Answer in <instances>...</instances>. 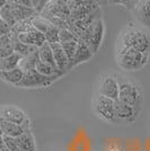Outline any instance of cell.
<instances>
[{
    "label": "cell",
    "instance_id": "obj_5",
    "mask_svg": "<svg viewBox=\"0 0 150 151\" xmlns=\"http://www.w3.org/2000/svg\"><path fill=\"white\" fill-rule=\"evenodd\" d=\"M93 109L97 117L103 120L110 124H115L120 125V122L115 116V111H114V101L111 98L104 97L102 95H98L95 97L94 103H93Z\"/></svg>",
    "mask_w": 150,
    "mask_h": 151
},
{
    "label": "cell",
    "instance_id": "obj_25",
    "mask_svg": "<svg viewBox=\"0 0 150 151\" xmlns=\"http://www.w3.org/2000/svg\"><path fill=\"white\" fill-rule=\"evenodd\" d=\"M31 28H33V25H32V20L30 19H25V20H20V22H17L15 25L12 27V33L14 35H19L22 33H25V32H28Z\"/></svg>",
    "mask_w": 150,
    "mask_h": 151
},
{
    "label": "cell",
    "instance_id": "obj_7",
    "mask_svg": "<svg viewBox=\"0 0 150 151\" xmlns=\"http://www.w3.org/2000/svg\"><path fill=\"white\" fill-rule=\"evenodd\" d=\"M32 25L34 28H36L38 32H41L45 36V41L48 43H59V28L51 23L49 19L44 18L41 15H34L31 18Z\"/></svg>",
    "mask_w": 150,
    "mask_h": 151
},
{
    "label": "cell",
    "instance_id": "obj_14",
    "mask_svg": "<svg viewBox=\"0 0 150 151\" xmlns=\"http://www.w3.org/2000/svg\"><path fill=\"white\" fill-rule=\"evenodd\" d=\"M51 49L53 52V58H54V62H56L58 69L60 70L62 73H67L69 70H71L70 67V61H69L67 54L64 53L62 46L60 43H51Z\"/></svg>",
    "mask_w": 150,
    "mask_h": 151
},
{
    "label": "cell",
    "instance_id": "obj_27",
    "mask_svg": "<svg viewBox=\"0 0 150 151\" xmlns=\"http://www.w3.org/2000/svg\"><path fill=\"white\" fill-rule=\"evenodd\" d=\"M71 41H78V38L74 35V33L69 28H63L59 31V43H67Z\"/></svg>",
    "mask_w": 150,
    "mask_h": 151
},
{
    "label": "cell",
    "instance_id": "obj_33",
    "mask_svg": "<svg viewBox=\"0 0 150 151\" xmlns=\"http://www.w3.org/2000/svg\"><path fill=\"white\" fill-rule=\"evenodd\" d=\"M95 1H97L98 2V5H105V4H107V0H95Z\"/></svg>",
    "mask_w": 150,
    "mask_h": 151
},
{
    "label": "cell",
    "instance_id": "obj_17",
    "mask_svg": "<svg viewBox=\"0 0 150 151\" xmlns=\"http://www.w3.org/2000/svg\"><path fill=\"white\" fill-rule=\"evenodd\" d=\"M19 148L23 151H36L35 139L32 132V127H27L19 137L16 138Z\"/></svg>",
    "mask_w": 150,
    "mask_h": 151
},
{
    "label": "cell",
    "instance_id": "obj_22",
    "mask_svg": "<svg viewBox=\"0 0 150 151\" xmlns=\"http://www.w3.org/2000/svg\"><path fill=\"white\" fill-rule=\"evenodd\" d=\"M38 58L41 61L50 64L52 67H54L58 69L56 62H54V58H53V52H52V49H51L50 43L45 42L42 46L38 47Z\"/></svg>",
    "mask_w": 150,
    "mask_h": 151
},
{
    "label": "cell",
    "instance_id": "obj_23",
    "mask_svg": "<svg viewBox=\"0 0 150 151\" xmlns=\"http://www.w3.org/2000/svg\"><path fill=\"white\" fill-rule=\"evenodd\" d=\"M40 60L38 58V50L34 53H32L27 57H24L22 59V61L19 63V68L23 70L24 72L25 71H28V70H33L35 69V65H36V62Z\"/></svg>",
    "mask_w": 150,
    "mask_h": 151
},
{
    "label": "cell",
    "instance_id": "obj_19",
    "mask_svg": "<svg viewBox=\"0 0 150 151\" xmlns=\"http://www.w3.org/2000/svg\"><path fill=\"white\" fill-rule=\"evenodd\" d=\"M23 77H24V71L19 67L13 70H8V71H0V79L14 86H17L23 79Z\"/></svg>",
    "mask_w": 150,
    "mask_h": 151
},
{
    "label": "cell",
    "instance_id": "obj_6",
    "mask_svg": "<svg viewBox=\"0 0 150 151\" xmlns=\"http://www.w3.org/2000/svg\"><path fill=\"white\" fill-rule=\"evenodd\" d=\"M58 80V78L46 77L38 73L35 69L28 70L24 72V77L20 80L16 87L19 88H42V87H49L53 82Z\"/></svg>",
    "mask_w": 150,
    "mask_h": 151
},
{
    "label": "cell",
    "instance_id": "obj_13",
    "mask_svg": "<svg viewBox=\"0 0 150 151\" xmlns=\"http://www.w3.org/2000/svg\"><path fill=\"white\" fill-rule=\"evenodd\" d=\"M0 127H1L2 135L17 138L25 131L27 127H31V121L27 119L23 124H15V123L8 122V121L0 120Z\"/></svg>",
    "mask_w": 150,
    "mask_h": 151
},
{
    "label": "cell",
    "instance_id": "obj_10",
    "mask_svg": "<svg viewBox=\"0 0 150 151\" xmlns=\"http://www.w3.org/2000/svg\"><path fill=\"white\" fill-rule=\"evenodd\" d=\"M114 111L120 124H131L133 122H136L139 114L141 113L137 111L134 107L130 106L119 99L114 101Z\"/></svg>",
    "mask_w": 150,
    "mask_h": 151
},
{
    "label": "cell",
    "instance_id": "obj_36",
    "mask_svg": "<svg viewBox=\"0 0 150 151\" xmlns=\"http://www.w3.org/2000/svg\"><path fill=\"white\" fill-rule=\"evenodd\" d=\"M49 1H51V0H44V5H46Z\"/></svg>",
    "mask_w": 150,
    "mask_h": 151
},
{
    "label": "cell",
    "instance_id": "obj_4",
    "mask_svg": "<svg viewBox=\"0 0 150 151\" xmlns=\"http://www.w3.org/2000/svg\"><path fill=\"white\" fill-rule=\"evenodd\" d=\"M104 33H105V26L103 19L97 18L92 25L88 27L86 31L81 33L78 41H81L89 47L93 54H96L100 50V45L103 43L104 38Z\"/></svg>",
    "mask_w": 150,
    "mask_h": 151
},
{
    "label": "cell",
    "instance_id": "obj_26",
    "mask_svg": "<svg viewBox=\"0 0 150 151\" xmlns=\"http://www.w3.org/2000/svg\"><path fill=\"white\" fill-rule=\"evenodd\" d=\"M62 46L64 53L67 54L69 61L72 60V58L75 57L76 52L78 50V41H71V42H67V43H60Z\"/></svg>",
    "mask_w": 150,
    "mask_h": 151
},
{
    "label": "cell",
    "instance_id": "obj_29",
    "mask_svg": "<svg viewBox=\"0 0 150 151\" xmlns=\"http://www.w3.org/2000/svg\"><path fill=\"white\" fill-rule=\"evenodd\" d=\"M10 32H12V27L8 25L5 20H2L0 18V37L8 35Z\"/></svg>",
    "mask_w": 150,
    "mask_h": 151
},
{
    "label": "cell",
    "instance_id": "obj_1",
    "mask_svg": "<svg viewBox=\"0 0 150 151\" xmlns=\"http://www.w3.org/2000/svg\"><path fill=\"white\" fill-rule=\"evenodd\" d=\"M115 47H131L149 55L150 32L144 27L130 24L120 33Z\"/></svg>",
    "mask_w": 150,
    "mask_h": 151
},
{
    "label": "cell",
    "instance_id": "obj_15",
    "mask_svg": "<svg viewBox=\"0 0 150 151\" xmlns=\"http://www.w3.org/2000/svg\"><path fill=\"white\" fill-rule=\"evenodd\" d=\"M17 40H18L19 42H22V43L33 45V46H36V47L42 46L46 42L44 34H42L41 32H38L34 27L31 28L28 32H25V33H22V34L17 35Z\"/></svg>",
    "mask_w": 150,
    "mask_h": 151
},
{
    "label": "cell",
    "instance_id": "obj_11",
    "mask_svg": "<svg viewBox=\"0 0 150 151\" xmlns=\"http://www.w3.org/2000/svg\"><path fill=\"white\" fill-rule=\"evenodd\" d=\"M26 113L19 107L14 105H6L0 107V120H5L15 124H23L27 120Z\"/></svg>",
    "mask_w": 150,
    "mask_h": 151
},
{
    "label": "cell",
    "instance_id": "obj_32",
    "mask_svg": "<svg viewBox=\"0 0 150 151\" xmlns=\"http://www.w3.org/2000/svg\"><path fill=\"white\" fill-rule=\"evenodd\" d=\"M5 147V143H4V138L2 135H0V149H2Z\"/></svg>",
    "mask_w": 150,
    "mask_h": 151
},
{
    "label": "cell",
    "instance_id": "obj_3",
    "mask_svg": "<svg viewBox=\"0 0 150 151\" xmlns=\"http://www.w3.org/2000/svg\"><path fill=\"white\" fill-rule=\"evenodd\" d=\"M115 58L119 67L125 71H139L149 60L148 54L131 47H115Z\"/></svg>",
    "mask_w": 150,
    "mask_h": 151
},
{
    "label": "cell",
    "instance_id": "obj_2",
    "mask_svg": "<svg viewBox=\"0 0 150 151\" xmlns=\"http://www.w3.org/2000/svg\"><path fill=\"white\" fill-rule=\"evenodd\" d=\"M119 82V101L134 107L137 111H142L144 90L142 87L125 76L116 75Z\"/></svg>",
    "mask_w": 150,
    "mask_h": 151
},
{
    "label": "cell",
    "instance_id": "obj_20",
    "mask_svg": "<svg viewBox=\"0 0 150 151\" xmlns=\"http://www.w3.org/2000/svg\"><path fill=\"white\" fill-rule=\"evenodd\" d=\"M35 70L38 71V73L43 76H46V77H52V78H60L62 77L64 73H62L59 69H56L54 67H52L48 63L43 62L41 60H38L36 62V65H35Z\"/></svg>",
    "mask_w": 150,
    "mask_h": 151
},
{
    "label": "cell",
    "instance_id": "obj_24",
    "mask_svg": "<svg viewBox=\"0 0 150 151\" xmlns=\"http://www.w3.org/2000/svg\"><path fill=\"white\" fill-rule=\"evenodd\" d=\"M0 18L2 19V20H5L10 27H13V26L16 24V19L14 17L12 8H10V5H9L8 2L0 9Z\"/></svg>",
    "mask_w": 150,
    "mask_h": 151
},
{
    "label": "cell",
    "instance_id": "obj_37",
    "mask_svg": "<svg viewBox=\"0 0 150 151\" xmlns=\"http://www.w3.org/2000/svg\"><path fill=\"white\" fill-rule=\"evenodd\" d=\"M0 135H2V132H1V127H0Z\"/></svg>",
    "mask_w": 150,
    "mask_h": 151
},
{
    "label": "cell",
    "instance_id": "obj_8",
    "mask_svg": "<svg viewBox=\"0 0 150 151\" xmlns=\"http://www.w3.org/2000/svg\"><path fill=\"white\" fill-rule=\"evenodd\" d=\"M68 1L69 0H51L45 5V7L41 10V13L38 15H41L44 18L59 17L68 22L69 16H70Z\"/></svg>",
    "mask_w": 150,
    "mask_h": 151
},
{
    "label": "cell",
    "instance_id": "obj_35",
    "mask_svg": "<svg viewBox=\"0 0 150 151\" xmlns=\"http://www.w3.org/2000/svg\"><path fill=\"white\" fill-rule=\"evenodd\" d=\"M116 0H107V4H115Z\"/></svg>",
    "mask_w": 150,
    "mask_h": 151
},
{
    "label": "cell",
    "instance_id": "obj_21",
    "mask_svg": "<svg viewBox=\"0 0 150 151\" xmlns=\"http://www.w3.org/2000/svg\"><path fill=\"white\" fill-rule=\"evenodd\" d=\"M23 57L14 52L12 55L5 58L4 60L0 61V71H8V70H13L15 68L19 67V63L22 61Z\"/></svg>",
    "mask_w": 150,
    "mask_h": 151
},
{
    "label": "cell",
    "instance_id": "obj_30",
    "mask_svg": "<svg viewBox=\"0 0 150 151\" xmlns=\"http://www.w3.org/2000/svg\"><path fill=\"white\" fill-rule=\"evenodd\" d=\"M8 2L14 4V5H19V6L28 7V8H34L32 0H8Z\"/></svg>",
    "mask_w": 150,
    "mask_h": 151
},
{
    "label": "cell",
    "instance_id": "obj_28",
    "mask_svg": "<svg viewBox=\"0 0 150 151\" xmlns=\"http://www.w3.org/2000/svg\"><path fill=\"white\" fill-rule=\"evenodd\" d=\"M4 138V143L8 150L10 151H23L18 145V142L16 138H12V137H6V135H2Z\"/></svg>",
    "mask_w": 150,
    "mask_h": 151
},
{
    "label": "cell",
    "instance_id": "obj_12",
    "mask_svg": "<svg viewBox=\"0 0 150 151\" xmlns=\"http://www.w3.org/2000/svg\"><path fill=\"white\" fill-rule=\"evenodd\" d=\"M131 12L138 23L144 27H150V0H139Z\"/></svg>",
    "mask_w": 150,
    "mask_h": 151
},
{
    "label": "cell",
    "instance_id": "obj_31",
    "mask_svg": "<svg viewBox=\"0 0 150 151\" xmlns=\"http://www.w3.org/2000/svg\"><path fill=\"white\" fill-rule=\"evenodd\" d=\"M132 0H116L115 4H120V5H124L125 7L129 6V4L131 2Z\"/></svg>",
    "mask_w": 150,
    "mask_h": 151
},
{
    "label": "cell",
    "instance_id": "obj_9",
    "mask_svg": "<svg viewBox=\"0 0 150 151\" xmlns=\"http://www.w3.org/2000/svg\"><path fill=\"white\" fill-rule=\"evenodd\" d=\"M98 93L100 95L111 98L113 101L119 99V82L116 75L105 73L100 77L98 83Z\"/></svg>",
    "mask_w": 150,
    "mask_h": 151
},
{
    "label": "cell",
    "instance_id": "obj_34",
    "mask_svg": "<svg viewBox=\"0 0 150 151\" xmlns=\"http://www.w3.org/2000/svg\"><path fill=\"white\" fill-rule=\"evenodd\" d=\"M7 4V0H0V9Z\"/></svg>",
    "mask_w": 150,
    "mask_h": 151
},
{
    "label": "cell",
    "instance_id": "obj_18",
    "mask_svg": "<svg viewBox=\"0 0 150 151\" xmlns=\"http://www.w3.org/2000/svg\"><path fill=\"white\" fill-rule=\"evenodd\" d=\"M8 2V1H7ZM10 8H12V12H13V15L15 19H16V23L17 22H20V20H25V19H30L32 18L34 15H36V10L34 8H28V7H24V6H19V5H14V4H10Z\"/></svg>",
    "mask_w": 150,
    "mask_h": 151
},
{
    "label": "cell",
    "instance_id": "obj_16",
    "mask_svg": "<svg viewBox=\"0 0 150 151\" xmlns=\"http://www.w3.org/2000/svg\"><path fill=\"white\" fill-rule=\"evenodd\" d=\"M93 55L94 54L92 53V51L89 50V47L87 45L85 44L84 42H81V41H78V50L76 52L75 57L72 58V60L70 61L71 69L76 65H78V64H81L84 62L89 61L93 58Z\"/></svg>",
    "mask_w": 150,
    "mask_h": 151
}]
</instances>
